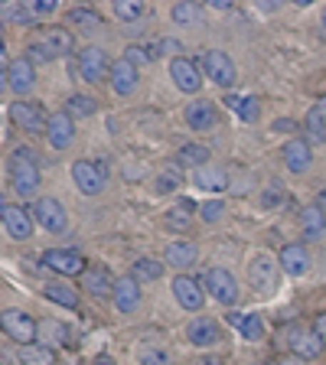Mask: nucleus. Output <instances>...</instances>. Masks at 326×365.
<instances>
[{"label":"nucleus","instance_id":"1","mask_svg":"<svg viewBox=\"0 0 326 365\" xmlns=\"http://www.w3.org/2000/svg\"><path fill=\"white\" fill-rule=\"evenodd\" d=\"M10 173H14V190L23 199H30L39 192V167H36V153L30 147H16L14 150V163H10Z\"/></svg>","mask_w":326,"mask_h":365},{"label":"nucleus","instance_id":"2","mask_svg":"<svg viewBox=\"0 0 326 365\" xmlns=\"http://www.w3.org/2000/svg\"><path fill=\"white\" fill-rule=\"evenodd\" d=\"M277 261L268 258V255H258V258L251 261L248 267V284L255 287L258 297H274L277 287H281V271H277Z\"/></svg>","mask_w":326,"mask_h":365},{"label":"nucleus","instance_id":"3","mask_svg":"<svg viewBox=\"0 0 326 365\" xmlns=\"http://www.w3.org/2000/svg\"><path fill=\"white\" fill-rule=\"evenodd\" d=\"M49 118L53 114H46V108L39 101H14L10 105V121L20 130H26V134H46L49 130Z\"/></svg>","mask_w":326,"mask_h":365},{"label":"nucleus","instance_id":"4","mask_svg":"<svg viewBox=\"0 0 326 365\" xmlns=\"http://www.w3.org/2000/svg\"><path fill=\"white\" fill-rule=\"evenodd\" d=\"M72 180L85 196H98L108 182V160H78L72 167Z\"/></svg>","mask_w":326,"mask_h":365},{"label":"nucleus","instance_id":"5","mask_svg":"<svg viewBox=\"0 0 326 365\" xmlns=\"http://www.w3.org/2000/svg\"><path fill=\"white\" fill-rule=\"evenodd\" d=\"M0 327H4V333H7L14 342H20V346H30L39 333L36 319H33L30 313L14 310V307H7V310L0 313Z\"/></svg>","mask_w":326,"mask_h":365},{"label":"nucleus","instance_id":"6","mask_svg":"<svg viewBox=\"0 0 326 365\" xmlns=\"http://www.w3.org/2000/svg\"><path fill=\"white\" fill-rule=\"evenodd\" d=\"M203 72H205V78H209V82H215L219 88H232V85H235V78H238L235 62L228 59L222 49H205V53H203Z\"/></svg>","mask_w":326,"mask_h":365},{"label":"nucleus","instance_id":"7","mask_svg":"<svg viewBox=\"0 0 326 365\" xmlns=\"http://www.w3.org/2000/svg\"><path fill=\"white\" fill-rule=\"evenodd\" d=\"M203 287H205V294L213 297V300H219V304H225V307H232L238 300V281L232 277V271H225V267H213V271H205Z\"/></svg>","mask_w":326,"mask_h":365},{"label":"nucleus","instance_id":"8","mask_svg":"<svg viewBox=\"0 0 326 365\" xmlns=\"http://www.w3.org/2000/svg\"><path fill=\"white\" fill-rule=\"evenodd\" d=\"M43 264L49 271L62 274V277H76V274H85V258L78 251H66V248H49L43 251Z\"/></svg>","mask_w":326,"mask_h":365},{"label":"nucleus","instance_id":"9","mask_svg":"<svg viewBox=\"0 0 326 365\" xmlns=\"http://www.w3.org/2000/svg\"><path fill=\"white\" fill-rule=\"evenodd\" d=\"M33 219L39 222V228H46V232H66V225H68V215H66V209H62V202L59 199H39L36 205H33Z\"/></svg>","mask_w":326,"mask_h":365},{"label":"nucleus","instance_id":"10","mask_svg":"<svg viewBox=\"0 0 326 365\" xmlns=\"http://www.w3.org/2000/svg\"><path fill=\"white\" fill-rule=\"evenodd\" d=\"M76 66H78V78H82V82H101L105 76H111L108 56L101 53V49H95V46H88V49L78 53Z\"/></svg>","mask_w":326,"mask_h":365},{"label":"nucleus","instance_id":"11","mask_svg":"<svg viewBox=\"0 0 326 365\" xmlns=\"http://www.w3.org/2000/svg\"><path fill=\"white\" fill-rule=\"evenodd\" d=\"M170 78H173L176 88L186 91V95H196V91L203 88V72H199V66L193 59H183V56H176V59L170 62Z\"/></svg>","mask_w":326,"mask_h":365},{"label":"nucleus","instance_id":"12","mask_svg":"<svg viewBox=\"0 0 326 365\" xmlns=\"http://www.w3.org/2000/svg\"><path fill=\"white\" fill-rule=\"evenodd\" d=\"M0 215H4V232H7L10 238H16V242H26V238L33 235V219H30V212H26L23 205L4 202Z\"/></svg>","mask_w":326,"mask_h":365},{"label":"nucleus","instance_id":"13","mask_svg":"<svg viewBox=\"0 0 326 365\" xmlns=\"http://www.w3.org/2000/svg\"><path fill=\"white\" fill-rule=\"evenodd\" d=\"M173 294H176V300H180L183 310L199 313L203 304H205V287L196 281V277H186V274H180V277L173 281Z\"/></svg>","mask_w":326,"mask_h":365},{"label":"nucleus","instance_id":"14","mask_svg":"<svg viewBox=\"0 0 326 365\" xmlns=\"http://www.w3.org/2000/svg\"><path fill=\"white\" fill-rule=\"evenodd\" d=\"M4 78H7V88H14L16 95H26V91L33 88V82H36V66H33L26 56L14 59L7 66V72H4Z\"/></svg>","mask_w":326,"mask_h":365},{"label":"nucleus","instance_id":"15","mask_svg":"<svg viewBox=\"0 0 326 365\" xmlns=\"http://www.w3.org/2000/svg\"><path fill=\"white\" fill-rule=\"evenodd\" d=\"M186 124L193 130H213L219 124V108L209 98H196L193 105H186Z\"/></svg>","mask_w":326,"mask_h":365},{"label":"nucleus","instance_id":"16","mask_svg":"<svg viewBox=\"0 0 326 365\" xmlns=\"http://www.w3.org/2000/svg\"><path fill=\"white\" fill-rule=\"evenodd\" d=\"M284 163H287L290 173H307L313 163V150H310V140H304V137H294V140H287L281 150Z\"/></svg>","mask_w":326,"mask_h":365},{"label":"nucleus","instance_id":"17","mask_svg":"<svg viewBox=\"0 0 326 365\" xmlns=\"http://www.w3.org/2000/svg\"><path fill=\"white\" fill-rule=\"evenodd\" d=\"M290 352H294V359H300V362H313V359H320V352H323V339H320L317 333H307V329H294L290 333Z\"/></svg>","mask_w":326,"mask_h":365},{"label":"nucleus","instance_id":"18","mask_svg":"<svg viewBox=\"0 0 326 365\" xmlns=\"http://www.w3.org/2000/svg\"><path fill=\"white\" fill-rule=\"evenodd\" d=\"M277 264H281V271L290 274V277H304V274L310 271V255H307L304 245H284Z\"/></svg>","mask_w":326,"mask_h":365},{"label":"nucleus","instance_id":"19","mask_svg":"<svg viewBox=\"0 0 326 365\" xmlns=\"http://www.w3.org/2000/svg\"><path fill=\"white\" fill-rule=\"evenodd\" d=\"M46 137H49V144H53L56 150H66V147L76 140V121H72L66 111L53 114V118H49V130H46Z\"/></svg>","mask_w":326,"mask_h":365},{"label":"nucleus","instance_id":"20","mask_svg":"<svg viewBox=\"0 0 326 365\" xmlns=\"http://www.w3.org/2000/svg\"><path fill=\"white\" fill-rule=\"evenodd\" d=\"M186 339H190L193 346H215V342L222 339V329H219V323H215V319L196 317L190 327H186Z\"/></svg>","mask_w":326,"mask_h":365},{"label":"nucleus","instance_id":"21","mask_svg":"<svg viewBox=\"0 0 326 365\" xmlns=\"http://www.w3.org/2000/svg\"><path fill=\"white\" fill-rule=\"evenodd\" d=\"M111 88L114 95H131L137 88V66L128 62L124 56L118 62H111Z\"/></svg>","mask_w":326,"mask_h":365},{"label":"nucleus","instance_id":"22","mask_svg":"<svg viewBox=\"0 0 326 365\" xmlns=\"http://www.w3.org/2000/svg\"><path fill=\"white\" fill-rule=\"evenodd\" d=\"M114 304H118L121 313H134L137 304H141V281H137V277H118Z\"/></svg>","mask_w":326,"mask_h":365},{"label":"nucleus","instance_id":"23","mask_svg":"<svg viewBox=\"0 0 326 365\" xmlns=\"http://www.w3.org/2000/svg\"><path fill=\"white\" fill-rule=\"evenodd\" d=\"M300 225H304L307 242H317V238L326 235V212L320 205H307L304 212H300Z\"/></svg>","mask_w":326,"mask_h":365},{"label":"nucleus","instance_id":"24","mask_svg":"<svg viewBox=\"0 0 326 365\" xmlns=\"http://www.w3.org/2000/svg\"><path fill=\"white\" fill-rule=\"evenodd\" d=\"M43 43L53 49V56L59 59V56H72L76 53V39H72V33L62 30V26H49V30L43 33Z\"/></svg>","mask_w":326,"mask_h":365},{"label":"nucleus","instance_id":"25","mask_svg":"<svg viewBox=\"0 0 326 365\" xmlns=\"http://www.w3.org/2000/svg\"><path fill=\"white\" fill-rule=\"evenodd\" d=\"M85 287H88L91 297H114L118 281H114L105 267H95V271H85Z\"/></svg>","mask_w":326,"mask_h":365},{"label":"nucleus","instance_id":"26","mask_svg":"<svg viewBox=\"0 0 326 365\" xmlns=\"http://www.w3.org/2000/svg\"><path fill=\"white\" fill-rule=\"evenodd\" d=\"M43 294H46V300H53V304H59V307H68V310H76V307H78V294H76V287H68L66 281L46 284Z\"/></svg>","mask_w":326,"mask_h":365},{"label":"nucleus","instance_id":"27","mask_svg":"<svg viewBox=\"0 0 326 365\" xmlns=\"http://www.w3.org/2000/svg\"><path fill=\"white\" fill-rule=\"evenodd\" d=\"M193 180H196L199 190H209V192H219L228 186V173L222 167H203V170H196Z\"/></svg>","mask_w":326,"mask_h":365},{"label":"nucleus","instance_id":"28","mask_svg":"<svg viewBox=\"0 0 326 365\" xmlns=\"http://www.w3.org/2000/svg\"><path fill=\"white\" fill-rule=\"evenodd\" d=\"M196 209H199L196 202H190V199H180V202L170 209L167 225L173 228V232H186V228H190V222H193V215H196Z\"/></svg>","mask_w":326,"mask_h":365},{"label":"nucleus","instance_id":"29","mask_svg":"<svg viewBox=\"0 0 326 365\" xmlns=\"http://www.w3.org/2000/svg\"><path fill=\"white\" fill-rule=\"evenodd\" d=\"M167 261L173 267H190L199 261V251L190 242H173V245H167Z\"/></svg>","mask_w":326,"mask_h":365},{"label":"nucleus","instance_id":"30","mask_svg":"<svg viewBox=\"0 0 326 365\" xmlns=\"http://www.w3.org/2000/svg\"><path fill=\"white\" fill-rule=\"evenodd\" d=\"M176 163H180V167H193V170L209 167V147H203V144L180 147V153H176Z\"/></svg>","mask_w":326,"mask_h":365},{"label":"nucleus","instance_id":"31","mask_svg":"<svg viewBox=\"0 0 326 365\" xmlns=\"http://www.w3.org/2000/svg\"><path fill=\"white\" fill-rule=\"evenodd\" d=\"M20 362L23 365H53L56 352L43 342H30V346H20Z\"/></svg>","mask_w":326,"mask_h":365},{"label":"nucleus","instance_id":"32","mask_svg":"<svg viewBox=\"0 0 326 365\" xmlns=\"http://www.w3.org/2000/svg\"><path fill=\"white\" fill-rule=\"evenodd\" d=\"M232 323H235L238 333H242L248 342H258L261 336H265V323H261L258 313H242V317L235 313V317H232Z\"/></svg>","mask_w":326,"mask_h":365},{"label":"nucleus","instance_id":"33","mask_svg":"<svg viewBox=\"0 0 326 365\" xmlns=\"http://www.w3.org/2000/svg\"><path fill=\"white\" fill-rule=\"evenodd\" d=\"M66 20L72 23V26H78V30H98L101 26L98 10H91V7H72L66 14Z\"/></svg>","mask_w":326,"mask_h":365},{"label":"nucleus","instance_id":"34","mask_svg":"<svg viewBox=\"0 0 326 365\" xmlns=\"http://www.w3.org/2000/svg\"><path fill=\"white\" fill-rule=\"evenodd\" d=\"M170 16H173V23H180V26H196L203 10H199L196 0H180V4L170 10Z\"/></svg>","mask_w":326,"mask_h":365},{"label":"nucleus","instance_id":"35","mask_svg":"<svg viewBox=\"0 0 326 365\" xmlns=\"http://www.w3.org/2000/svg\"><path fill=\"white\" fill-rule=\"evenodd\" d=\"M225 105L232 108V111L242 118V121H258V114H261V108H258V98H238V95H228L225 98Z\"/></svg>","mask_w":326,"mask_h":365},{"label":"nucleus","instance_id":"36","mask_svg":"<svg viewBox=\"0 0 326 365\" xmlns=\"http://www.w3.org/2000/svg\"><path fill=\"white\" fill-rule=\"evenodd\" d=\"M304 130H307V140L326 144V114L317 111V108H310V114H307V121H304Z\"/></svg>","mask_w":326,"mask_h":365},{"label":"nucleus","instance_id":"37","mask_svg":"<svg viewBox=\"0 0 326 365\" xmlns=\"http://www.w3.org/2000/svg\"><path fill=\"white\" fill-rule=\"evenodd\" d=\"M98 111V101L88 98V95H72V98L66 101V114L76 121V118H91V114Z\"/></svg>","mask_w":326,"mask_h":365},{"label":"nucleus","instance_id":"38","mask_svg":"<svg viewBox=\"0 0 326 365\" xmlns=\"http://www.w3.org/2000/svg\"><path fill=\"white\" fill-rule=\"evenodd\" d=\"M144 14H147V7L141 4V0H114V16H118V20L137 23Z\"/></svg>","mask_w":326,"mask_h":365},{"label":"nucleus","instance_id":"39","mask_svg":"<svg viewBox=\"0 0 326 365\" xmlns=\"http://www.w3.org/2000/svg\"><path fill=\"white\" fill-rule=\"evenodd\" d=\"M131 277H137V281H160L163 277V264L160 261H153V258H141V261H134V274Z\"/></svg>","mask_w":326,"mask_h":365},{"label":"nucleus","instance_id":"40","mask_svg":"<svg viewBox=\"0 0 326 365\" xmlns=\"http://www.w3.org/2000/svg\"><path fill=\"white\" fill-rule=\"evenodd\" d=\"M180 186H183V167L180 163L167 167L157 176V192H173V190H180Z\"/></svg>","mask_w":326,"mask_h":365},{"label":"nucleus","instance_id":"41","mask_svg":"<svg viewBox=\"0 0 326 365\" xmlns=\"http://www.w3.org/2000/svg\"><path fill=\"white\" fill-rule=\"evenodd\" d=\"M4 20H14V23H23V26H30V23H33V10H26V7H23V4H16V0H14V4H4Z\"/></svg>","mask_w":326,"mask_h":365},{"label":"nucleus","instance_id":"42","mask_svg":"<svg viewBox=\"0 0 326 365\" xmlns=\"http://www.w3.org/2000/svg\"><path fill=\"white\" fill-rule=\"evenodd\" d=\"M26 59H30L33 66H36V62H39V66H46V62H53L56 56H53V49H49V46L39 39V43H30V46H26Z\"/></svg>","mask_w":326,"mask_h":365},{"label":"nucleus","instance_id":"43","mask_svg":"<svg viewBox=\"0 0 326 365\" xmlns=\"http://www.w3.org/2000/svg\"><path fill=\"white\" fill-rule=\"evenodd\" d=\"M128 62H134V66H147V62L157 59V53H153V46H128V56H124Z\"/></svg>","mask_w":326,"mask_h":365},{"label":"nucleus","instance_id":"44","mask_svg":"<svg viewBox=\"0 0 326 365\" xmlns=\"http://www.w3.org/2000/svg\"><path fill=\"white\" fill-rule=\"evenodd\" d=\"M261 202H265V209H271V205H281L284 202V186L277 180L271 182V186H268L265 190V196H261Z\"/></svg>","mask_w":326,"mask_h":365},{"label":"nucleus","instance_id":"45","mask_svg":"<svg viewBox=\"0 0 326 365\" xmlns=\"http://www.w3.org/2000/svg\"><path fill=\"white\" fill-rule=\"evenodd\" d=\"M222 209H225V202H219V199H209V202L199 205V215H203L205 222H215V219H222Z\"/></svg>","mask_w":326,"mask_h":365},{"label":"nucleus","instance_id":"46","mask_svg":"<svg viewBox=\"0 0 326 365\" xmlns=\"http://www.w3.org/2000/svg\"><path fill=\"white\" fill-rule=\"evenodd\" d=\"M141 365H170V356L163 349H144L141 352Z\"/></svg>","mask_w":326,"mask_h":365},{"label":"nucleus","instance_id":"47","mask_svg":"<svg viewBox=\"0 0 326 365\" xmlns=\"http://www.w3.org/2000/svg\"><path fill=\"white\" fill-rule=\"evenodd\" d=\"M30 10H33V16H46V14H56V10H59V4H56V0H43V4H39V0H36Z\"/></svg>","mask_w":326,"mask_h":365},{"label":"nucleus","instance_id":"48","mask_svg":"<svg viewBox=\"0 0 326 365\" xmlns=\"http://www.w3.org/2000/svg\"><path fill=\"white\" fill-rule=\"evenodd\" d=\"M313 333L326 342V313H317V317H313Z\"/></svg>","mask_w":326,"mask_h":365},{"label":"nucleus","instance_id":"49","mask_svg":"<svg viewBox=\"0 0 326 365\" xmlns=\"http://www.w3.org/2000/svg\"><path fill=\"white\" fill-rule=\"evenodd\" d=\"M297 124L294 121H274V130H294Z\"/></svg>","mask_w":326,"mask_h":365},{"label":"nucleus","instance_id":"50","mask_svg":"<svg viewBox=\"0 0 326 365\" xmlns=\"http://www.w3.org/2000/svg\"><path fill=\"white\" fill-rule=\"evenodd\" d=\"M317 205H320V209H323V212H326V190H320V196H317Z\"/></svg>","mask_w":326,"mask_h":365},{"label":"nucleus","instance_id":"51","mask_svg":"<svg viewBox=\"0 0 326 365\" xmlns=\"http://www.w3.org/2000/svg\"><path fill=\"white\" fill-rule=\"evenodd\" d=\"M95 365H114V362L108 356H98V362H95Z\"/></svg>","mask_w":326,"mask_h":365},{"label":"nucleus","instance_id":"52","mask_svg":"<svg viewBox=\"0 0 326 365\" xmlns=\"http://www.w3.org/2000/svg\"><path fill=\"white\" fill-rule=\"evenodd\" d=\"M277 365H300V359H284V362H277Z\"/></svg>","mask_w":326,"mask_h":365},{"label":"nucleus","instance_id":"53","mask_svg":"<svg viewBox=\"0 0 326 365\" xmlns=\"http://www.w3.org/2000/svg\"><path fill=\"white\" fill-rule=\"evenodd\" d=\"M205 365H219V362H205Z\"/></svg>","mask_w":326,"mask_h":365},{"label":"nucleus","instance_id":"54","mask_svg":"<svg viewBox=\"0 0 326 365\" xmlns=\"http://www.w3.org/2000/svg\"><path fill=\"white\" fill-rule=\"evenodd\" d=\"M323 23H326V14H323Z\"/></svg>","mask_w":326,"mask_h":365}]
</instances>
